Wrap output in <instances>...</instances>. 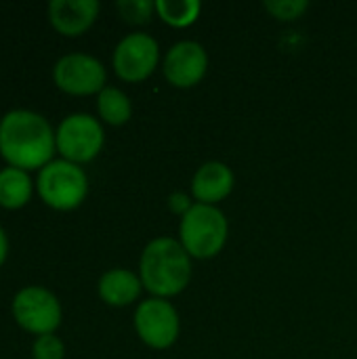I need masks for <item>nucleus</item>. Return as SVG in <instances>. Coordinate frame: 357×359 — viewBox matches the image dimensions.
Wrapping results in <instances>:
<instances>
[{"label":"nucleus","mask_w":357,"mask_h":359,"mask_svg":"<svg viewBox=\"0 0 357 359\" xmlns=\"http://www.w3.org/2000/svg\"><path fill=\"white\" fill-rule=\"evenodd\" d=\"M236 177L231 168L223 162H206L202 164L194 179H191V196L198 204L215 206L217 202L225 200L234 189Z\"/></svg>","instance_id":"nucleus-12"},{"label":"nucleus","mask_w":357,"mask_h":359,"mask_svg":"<svg viewBox=\"0 0 357 359\" xmlns=\"http://www.w3.org/2000/svg\"><path fill=\"white\" fill-rule=\"evenodd\" d=\"M118 11L128 23H147L151 19V13L156 11V2H151V0H120Z\"/></svg>","instance_id":"nucleus-17"},{"label":"nucleus","mask_w":357,"mask_h":359,"mask_svg":"<svg viewBox=\"0 0 357 359\" xmlns=\"http://www.w3.org/2000/svg\"><path fill=\"white\" fill-rule=\"evenodd\" d=\"M6 252H8V240H6L4 229L0 227V265H2V263H4V259H6Z\"/></svg>","instance_id":"nucleus-21"},{"label":"nucleus","mask_w":357,"mask_h":359,"mask_svg":"<svg viewBox=\"0 0 357 359\" xmlns=\"http://www.w3.org/2000/svg\"><path fill=\"white\" fill-rule=\"evenodd\" d=\"M202 4L198 0H156L158 17L173 27H187L198 21Z\"/></svg>","instance_id":"nucleus-16"},{"label":"nucleus","mask_w":357,"mask_h":359,"mask_svg":"<svg viewBox=\"0 0 357 359\" xmlns=\"http://www.w3.org/2000/svg\"><path fill=\"white\" fill-rule=\"evenodd\" d=\"M103 141V126L90 114H69L61 120L55 133L57 149L61 151L63 160L74 164L90 162L93 158H97Z\"/></svg>","instance_id":"nucleus-5"},{"label":"nucleus","mask_w":357,"mask_h":359,"mask_svg":"<svg viewBox=\"0 0 357 359\" xmlns=\"http://www.w3.org/2000/svg\"><path fill=\"white\" fill-rule=\"evenodd\" d=\"M141 278L128 269H109L99 280V297L112 307H126L141 294Z\"/></svg>","instance_id":"nucleus-13"},{"label":"nucleus","mask_w":357,"mask_h":359,"mask_svg":"<svg viewBox=\"0 0 357 359\" xmlns=\"http://www.w3.org/2000/svg\"><path fill=\"white\" fill-rule=\"evenodd\" d=\"M99 15L97 0H50L48 19L63 36L84 34Z\"/></svg>","instance_id":"nucleus-11"},{"label":"nucleus","mask_w":357,"mask_h":359,"mask_svg":"<svg viewBox=\"0 0 357 359\" xmlns=\"http://www.w3.org/2000/svg\"><path fill=\"white\" fill-rule=\"evenodd\" d=\"M160 61V46L154 36L135 32L124 36L112 57L114 72L126 82H141L149 78Z\"/></svg>","instance_id":"nucleus-8"},{"label":"nucleus","mask_w":357,"mask_h":359,"mask_svg":"<svg viewBox=\"0 0 357 359\" xmlns=\"http://www.w3.org/2000/svg\"><path fill=\"white\" fill-rule=\"evenodd\" d=\"M32 179L27 170L6 166L0 170V206L15 210L29 202L32 198Z\"/></svg>","instance_id":"nucleus-14"},{"label":"nucleus","mask_w":357,"mask_h":359,"mask_svg":"<svg viewBox=\"0 0 357 359\" xmlns=\"http://www.w3.org/2000/svg\"><path fill=\"white\" fill-rule=\"evenodd\" d=\"M97 109H99V116L112 126L126 124L130 120V116H133V105H130L128 95L124 90L116 88V86H105L99 93Z\"/></svg>","instance_id":"nucleus-15"},{"label":"nucleus","mask_w":357,"mask_h":359,"mask_svg":"<svg viewBox=\"0 0 357 359\" xmlns=\"http://www.w3.org/2000/svg\"><path fill=\"white\" fill-rule=\"evenodd\" d=\"M135 330L151 349H168L179 339V313L166 299H147L135 311Z\"/></svg>","instance_id":"nucleus-7"},{"label":"nucleus","mask_w":357,"mask_h":359,"mask_svg":"<svg viewBox=\"0 0 357 359\" xmlns=\"http://www.w3.org/2000/svg\"><path fill=\"white\" fill-rule=\"evenodd\" d=\"M265 8L276 19L292 21L309 8V2L307 0H265Z\"/></svg>","instance_id":"nucleus-18"},{"label":"nucleus","mask_w":357,"mask_h":359,"mask_svg":"<svg viewBox=\"0 0 357 359\" xmlns=\"http://www.w3.org/2000/svg\"><path fill=\"white\" fill-rule=\"evenodd\" d=\"M13 316L27 332L38 337L53 334L61 324V305L50 290L42 286H27L15 294Z\"/></svg>","instance_id":"nucleus-6"},{"label":"nucleus","mask_w":357,"mask_h":359,"mask_svg":"<svg viewBox=\"0 0 357 359\" xmlns=\"http://www.w3.org/2000/svg\"><path fill=\"white\" fill-rule=\"evenodd\" d=\"M229 225L225 215L217 206L194 204L179 225V242L185 252L194 259L217 257L227 242Z\"/></svg>","instance_id":"nucleus-3"},{"label":"nucleus","mask_w":357,"mask_h":359,"mask_svg":"<svg viewBox=\"0 0 357 359\" xmlns=\"http://www.w3.org/2000/svg\"><path fill=\"white\" fill-rule=\"evenodd\" d=\"M139 278L147 292L156 299L181 294L191 280V257L179 240L162 236L151 240L139 261Z\"/></svg>","instance_id":"nucleus-2"},{"label":"nucleus","mask_w":357,"mask_h":359,"mask_svg":"<svg viewBox=\"0 0 357 359\" xmlns=\"http://www.w3.org/2000/svg\"><path fill=\"white\" fill-rule=\"evenodd\" d=\"M32 355H34V359H63L65 347H63L59 337L42 334L36 339V343L32 347Z\"/></svg>","instance_id":"nucleus-19"},{"label":"nucleus","mask_w":357,"mask_h":359,"mask_svg":"<svg viewBox=\"0 0 357 359\" xmlns=\"http://www.w3.org/2000/svg\"><path fill=\"white\" fill-rule=\"evenodd\" d=\"M208 69V53L196 40H181L166 53L162 61L164 78L177 88L196 86Z\"/></svg>","instance_id":"nucleus-10"},{"label":"nucleus","mask_w":357,"mask_h":359,"mask_svg":"<svg viewBox=\"0 0 357 359\" xmlns=\"http://www.w3.org/2000/svg\"><path fill=\"white\" fill-rule=\"evenodd\" d=\"M191 206H194V204H191L189 196L183 194V191H175V194L168 196V208H170L175 215H181V217H183Z\"/></svg>","instance_id":"nucleus-20"},{"label":"nucleus","mask_w":357,"mask_h":359,"mask_svg":"<svg viewBox=\"0 0 357 359\" xmlns=\"http://www.w3.org/2000/svg\"><path fill=\"white\" fill-rule=\"evenodd\" d=\"M55 84L69 95H93L105 88L107 72L99 59L86 53H67L53 67Z\"/></svg>","instance_id":"nucleus-9"},{"label":"nucleus","mask_w":357,"mask_h":359,"mask_svg":"<svg viewBox=\"0 0 357 359\" xmlns=\"http://www.w3.org/2000/svg\"><path fill=\"white\" fill-rule=\"evenodd\" d=\"M36 189L50 208L72 210L84 202L88 179L78 164L67 160H50L46 166L40 168Z\"/></svg>","instance_id":"nucleus-4"},{"label":"nucleus","mask_w":357,"mask_h":359,"mask_svg":"<svg viewBox=\"0 0 357 359\" xmlns=\"http://www.w3.org/2000/svg\"><path fill=\"white\" fill-rule=\"evenodd\" d=\"M57 149L55 133L44 116L29 109H13L0 120V154L8 166L29 170L50 162Z\"/></svg>","instance_id":"nucleus-1"}]
</instances>
